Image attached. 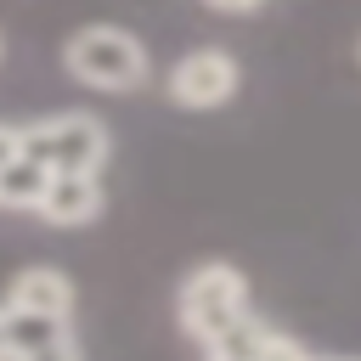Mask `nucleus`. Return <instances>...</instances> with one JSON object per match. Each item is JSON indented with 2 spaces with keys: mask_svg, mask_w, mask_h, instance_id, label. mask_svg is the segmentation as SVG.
Here are the masks:
<instances>
[{
  "mask_svg": "<svg viewBox=\"0 0 361 361\" xmlns=\"http://www.w3.org/2000/svg\"><path fill=\"white\" fill-rule=\"evenodd\" d=\"M62 68L79 85H90V90H135L152 73L141 34H130L118 23H85V28H73L68 45H62Z\"/></svg>",
  "mask_w": 361,
  "mask_h": 361,
  "instance_id": "1",
  "label": "nucleus"
},
{
  "mask_svg": "<svg viewBox=\"0 0 361 361\" xmlns=\"http://www.w3.org/2000/svg\"><path fill=\"white\" fill-rule=\"evenodd\" d=\"M248 310V276L231 265V259H203L186 271V282L175 288V316H180V333L197 338L203 350Z\"/></svg>",
  "mask_w": 361,
  "mask_h": 361,
  "instance_id": "2",
  "label": "nucleus"
},
{
  "mask_svg": "<svg viewBox=\"0 0 361 361\" xmlns=\"http://www.w3.org/2000/svg\"><path fill=\"white\" fill-rule=\"evenodd\" d=\"M23 152H34L45 169H79V175H102V164L113 158V135L96 113L68 107V113H45L34 124H23Z\"/></svg>",
  "mask_w": 361,
  "mask_h": 361,
  "instance_id": "3",
  "label": "nucleus"
},
{
  "mask_svg": "<svg viewBox=\"0 0 361 361\" xmlns=\"http://www.w3.org/2000/svg\"><path fill=\"white\" fill-rule=\"evenodd\" d=\"M237 85H243L237 56L220 51V45H203V51H186V56L169 68L164 96H169L175 107H186V113H214V107H226V102L237 96Z\"/></svg>",
  "mask_w": 361,
  "mask_h": 361,
  "instance_id": "4",
  "label": "nucleus"
},
{
  "mask_svg": "<svg viewBox=\"0 0 361 361\" xmlns=\"http://www.w3.org/2000/svg\"><path fill=\"white\" fill-rule=\"evenodd\" d=\"M0 327L23 361H79L73 355V327L68 316H39V310H11L0 305Z\"/></svg>",
  "mask_w": 361,
  "mask_h": 361,
  "instance_id": "5",
  "label": "nucleus"
},
{
  "mask_svg": "<svg viewBox=\"0 0 361 361\" xmlns=\"http://www.w3.org/2000/svg\"><path fill=\"white\" fill-rule=\"evenodd\" d=\"M107 192H102V175H79V169H51L34 214H45L51 226H90L102 214Z\"/></svg>",
  "mask_w": 361,
  "mask_h": 361,
  "instance_id": "6",
  "label": "nucleus"
},
{
  "mask_svg": "<svg viewBox=\"0 0 361 361\" xmlns=\"http://www.w3.org/2000/svg\"><path fill=\"white\" fill-rule=\"evenodd\" d=\"M0 305H11V310H39V316H68V310H73V282H68V271H56V265H23V271L11 276V288H6Z\"/></svg>",
  "mask_w": 361,
  "mask_h": 361,
  "instance_id": "7",
  "label": "nucleus"
},
{
  "mask_svg": "<svg viewBox=\"0 0 361 361\" xmlns=\"http://www.w3.org/2000/svg\"><path fill=\"white\" fill-rule=\"evenodd\" d=\"M45 180H51V169L34 152H11L0 164V209H34L39 192H45Z\"/></svg>",
  "mask_w": 361,
  "mask_h": 361,
  "instance_id": "8",
  "label": "nucleus"
},
{
  "mask_svg": "<svg viewBox=\"0 0 361 361\" xmlns=\"http://www.w3.org/2000/svg\"><path fill=\"white\" fill-rule=\"evenodd\" d=\"M209 11H220V17H254V11H265V0H203Z\"/></svg>",
  "mask_w": 361,
  "mask_h": 361,
  "instance_id": "9",
  "label": "nucleus"
},
{
  "mask_svg": "<svg viewBox=\"0 0 361 361\" xmlns=\"http://www.w3.org/2000/svg\"><path fill=\"white\" fill-rule=\"evenodd\" d=\"M11 152H23V124H0V164Z\"/></svg>",
  "mask_w": 361,
  "mask_h": 361,
  "instance_id": "10",
  "label": "nucleus"
},
{
  "mask_svg": "<svg viewBox=\"0 0 361 361\" xmlns=\"http://www.w3.org/2000/svg\"><path fill=\"white\" fill-rule=\"evenodd\" d=\"M0 361H23V355L11 350V338H6V327H0Z\"/></svg>",
  "mask_w": 361,
  "mask_h": 361,
  "instance_id": "11",
  "label": "nucleus"
},
{
  "mask_svg": "<svg viewBox=\"0 0 361 361\" xmlns=\"http://www.w3.org/2000/svg\"><path fill=\"white\" fill-rule=\"evenodd\" d=\"M305 361H344V355H305Z\"/></svg>",
  "mask_w": 361,
  "mask_h": 361,
  "instance_id": "12",
  "label": "nucleus"
},
{
  "mask_svg": "<svg viewBox=\"0 0 361 361\" xmlns=\"http://www.w3.org/2000/svg\"><path fill=\"white\" fill-rule=\"evenodd\" d=\"M0 56H6V34H0Z\"/></svg>",
  "mask_w": 361,
  "mask_h": 361,
  "instance_id": "13",
  "label": "nucleus"
},
{
  "mask_svg": "<svg viewBox=\"0 0 361 361\" xmlns=\"http://www.w3.org/2000/svg\"><path fill=\"white\" fill-rule=\"evenodd\" d=\"M344 361H361V355H344Z\"/></svg>",
  "mask_w": 361,
  "mask_h": 361,
  "instance_id": "14",
  "label": "nucleus"
},
{
  "mask_svg": "<svg viewBox=\"0 0 361 361\" xmlns=\"http://www.w3.org/2000/svg\"><path fill=\"white\" fill-rule=\"evenodd\" d=\"M355 56H361V39H355Z\"/></svg>",
  "mask_w": 361,
  "mask_h": 361,
  "instance_id": "15",
  "label": "nucleus"
},
{
  "mask_svg": "<svg viewBox=\"0 0 361 361\" xmlns=\"http://www.w3.org/2000/svg\"><path fill=\"white\" fill-rule=\"evenodd\" d=\"M209 361H220V355H209Z\"/></svg>",
  "mask_w": 361,
  "mask_h": 361,
  "instance_id": "16",
  "label": "nucleus"
}]
</instances>
